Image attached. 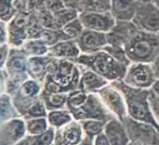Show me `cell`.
I'll return each instance as SVG.
<instances>
[{"mask_svg":"<svg viewBox=\"0 0 159 145\" xmlns=\"http://www.w3.org/2000/svg\"><path fill=\"white\" fill-rule=\"evenodd\" d=\"M81 66L75 61L53 58L48 74L42 83V91L47 93H69L79 89Z\"/></svg>","mask_w":159,"mask_h":145,"instance_id":"1","label":"cell"},{"mask_svg":"<svg viewBox=\"0 0 159 145\" xmlns=\"http://www.w3.org/2000/svg\"><path fill=\"white\" fill-rule=\"evenodd\" d=\"M123 95L131 118L150 124L159 131V124L153 118L149 104L150 89H139L127 85L123 80L111 83Z\"/></svg>","mask_w":159,"mask_h":145,"instance_id":"2","label":"cell"},{"mask_svg":"<svg viewBox=\"0 0 159 145\" xmlns=\"http://www.w3.org/2000/svg\"><path fill=\"white\" fill-rule=\"evenodd\" d=\"M76 63L93 70L110 83L124 80L127 70L125 65L118 62L104 50L90 54L81 53Z\"/></svg>","mask_w":159,"mask_h":145,"instance_id":"3","label":"cell"},{"mask_svg":"<svg viewBox=\"0 0 159 145\" xmlns=\"http://www.w3.org/2000/svg\"><path fill=\"white\" fill-rule=\"evenodd\" d=\"M131 63L152 64L159 57V33L138 31L125 46Z\"/></svg>","mask_w":159,"mask_h":145,"instance_id":"4","label":"cell"},{"mask_svg":"<svg viewBox=\"0 0 159 145\" xmlns=\"http://www.w3.org/2000/svg\"><path fill=\"white\" fill-rule=\"evenodd\" d=\"M122 123L131 142L143 145H159V131L153 125L127 116Z\"/></svg>","mask_w":159,"mask_h":145,"instance_id":"5","label":"cell"},{"mask_svg":"<svg viewBox=\"0 0 159 145\" xmlns=\"http://www.w3.org/2000/svg\"><path fill=\"white\" fill-rule=\"evenodd\" d=\"M127 85L139 89H151L156 81L151 64L131 63L123 80Z\"/></svg>","mask_w":159,"mask_h":145,"instance_id":"6","label":"cell"},{"mask_svg":"<svg viewBox=\"0 0 159 145\" xmlns=\"http://www.w3.org/2000/svg\"><path fill=\"white\" fill-rule=\"evenodd\" d=\"M132 22L139 31L159 33V9L152 2L139 3Z\"/></svg>","mask_w":159,"mask_h":145,"instance_id":"7","label":"cell"},{"mask_svg":"<svg viewBox=\"0 0 159 145\" xmlns=\"http://www.w3.org/2000/svg\"><path fill=\"white\" fill-rule=\"evenodd\" d=\"M70 113L77 120L96 119L105 123L109 119L106 107L101 101L98 93L88 94L87 99L84 104L79 109L70 111Z\"/></svg>","mask_w":159,"mask_h":145,"instance_id":"8","label":"cell"},{"mask_svg":"<svg viewBox=\"0 0 159 145\" xmlns=\"http://www.w3.org/2000/svg\"><path fill=\"white\" fill-rule=\"evenodd\" d=\"M29 22V12L18 11L14 18L7 24L8 39L7 43L11 48H21L28 39L27 25Z\"/></svg>","mask_w":159,"mask_h":145,"instance_id":"9","label":"cell"},{"mask_svg":"<svg viewBox=\"0 0 159 145\" xmlns=\"http://www.w3.org/2000/svg\"><path fill=\"white\" fill-rule=\"evenodd\" d=\"M84 28L101 33H108L115 25L116 20L110 11L82 12L79 14Z\"/></svg>","mask_w":159,"mask_h":145,"instance_id":"10","label":"cell"},{"mask_svg":"<svg viewBox=\"0 0 159 145\" xmlns=\"http://www.w3.org/2000/svg\"><path fill=\"white\" fill-rule=\"evenodd\" d=\"M97 93L105 107L109 108L111 111H113L121 120V122L126 117L125 104V101L122 93L114 85L110 83L106 86L98 90Z\"/></svg>","mask_w":159,"mask_h":145,"instance_id":"11","label":"cell"},{"mask_svg":"<svg viewBox=\"0 0 159 145\" xmlns=\"http://www.w3.org/2000/svg\"><path fill=\"white\" fill-rule=\"evenodd\" d=\"M75 40L81 51V53L84 54H90L102 51L108 45L106 33L97 32L89 29H84L81 35Z\"/></svg>","mask_w":159,"mask_h":145,"instance_id":"12","label":"cell"},{"mask_svg":"<svg viewBox=\"0 0 159 145\" xmlns=\"http://www.w3.org/2000/svg\"><path fill=\"white\" fill-rule=\"evenodd\" d=\"M139 31L132 21H116L113 27L106 34L109 45L124 47Z\"/></svg>","mask_w":159,"mask_h":145,"instance_id":"13","label":"cell"},{"mask_svg":"<svg viewBox=\"0 0 159 145\" xmlns=\"http://www.w3.org/2000/svg\"><path fill=\"white\" fill-rule=\"evenodd\" d=\"M25 133L24 121L13 119L0 126V145H13Z\"/></svg>","mask_w":159,"mask_h":145,"instance_id":"14","label":"cell"},{"mask_svg":"<svg viewBox=\"0 0 159 145\" xmlns=\"http://www.w3.org/2000/svg\"><path fill=\"white\" fill-rule=\"evenodd\" d=\"M81 69H82V73L79 83L80 90H82L87 94L97 93L98 90H100L108 84H110V82H108L105 78L97 74L96 72H94L89 68L81 66Z\"/></svg>","mask_w":159,"mask_h":145,"instance_id":"15","label":"cell"},{"mask_svg":"<svg viewBox=\"0 0 159 145\" xmlns=\"http://www.w3.org/2000/svg\"><path fill=\"white\" fill-rule=\"evenodd\" d=\"M28 56L22 51L21 48H11L8 61L5 66V70L8 76L23 75L27 72Z\"/></svg>","mask_w":159,"mask_h":145,"instance_id":"16","label":"cell"},{"mask_svg":"<svg viewBox=\"0 0 159 145\" xmlns=\"http://www.w3.org/2000/svg\"><path fill=\"white\" fill-rule=\"evenodd\" d=\"M48 54L56 59H67L76 62L77 58L81 55V51L75 39H68L51 46Z\"/></svg>","mask_w":159,"mask_h":145,"instance_id":"17","label":"cell"},{"mask_svg":"<svg viewBox=\"0 0 159 145\" xmlns=\"http://www.w3.org/2000/svg\"><path fill=\"white\" fill-rule=\"evenodd\" d=\"M139 3L137 0H111L110 12L116 21H132Z\"/></svg>","mask_w":159,"mask_h":145,"instance_id":"18","label":"cell"},{"mask_svg":"<svg viewBox=\"0 0 159 145\" xmlns=\"http://www.w3.org/2000/svg\"><path fill=\"white\" fill-rule=\"evenodd\" d=\"M52 60L53 57L49 54L44 56L28 57L27 72L30 78L42 84L48 74V68Z\"/></svg>","mask_w":159,"mask_h":145,"instance_id":"19","label":"cell"},{"mask_svg":"<svg viewBox=\"0 0 159 145\" xmlns=\"http://www.w3.org/2000/svg\"><path fill=\"white\" fill-rule=\"evenodd\" d=\"M82 138V127L76 122H69L59 129L55 136V145H78Z\"/></svg>","mask_w":159,"mask_h":145,"instance_id":"20","label":"cell"},{"mask_svg":"<svg viewBox=\"0 0 159 145\" xmlns=\"http://www.w3.org/2000/svg\"><path fill=\"white\" fill-rule=\"evenodd\" d=\"M104 129L111 145H128L129 138L123 123L111 119L106 124Z\"/></svg>","mask_w":159,"mask_h":145,"instance_id":"21","label":"cell"},{"mask_svg":"<svg viewBox=\"0 0 159 145\" xmlns=\"http://www.w3.org/2000/svg\"><path fill=\"white\" fill-rule=\"evenodd\" d=\"M49 46L41 39H28L22 45V51L28 56H44L49 53Z\"/></svg>","mask_w":159,"mask_h":145,"instance_id":"22","label":"cell"},{"mask_svg":"<svg viewBox=\"0 0 159 145\" xmlns=\"http://www.w3.org/2000/svg\"><path fill=\"white\" fill-rule=\"evenodd\" d=\"M40 98L44 102V105L49 110L60 109L65 106L67 99L66 93H47L42 91Z\"/></svg>","mask_w":159,"mask_h":145,"instance_id":"23","label":"cell"},{"mask_svg":"<svg viewBox=\"0 0 159 145\" xmlns=\"http://www.w3.org/2000/svg\"><path fill=\"white\" fill-rule=\"evenodd\" d=\"M11 97L7 93H4L0 96V124L5 123L7 120L16 116L14 113Z\"/></svg>","mask_w":159,"mask_h":145,"instance_id":"24","label":"cell"},{"mask_svg":"<svg viewBox=\"0 0 159 145\" xmlns=\"http://www.w3.org/2000/svg\"><path fill=\"white\" fill-rule=\"evenodd\" d=\"M79 14H80V12L78 11L72 10V9H67V8H64L61 11H57L56 13L53 14L56 28L62 29L66 24H68L72 20L79 17Z\"/></svg>","mask_w":159,"mask_h":145,"instance_id":"25","label":"cell"},{"mask_svg":"<svg viewBox=\"0 0 159 145\" xmlns=\"http://www.w3.org/2000/svg\"><path fill=\"white\" fill-rule=\"evenodd\" d=\"M40 39L49 46H52L60 41L68 40L69 38L63 32L62 29H46L42 31Z\"/></svg>","mask_w":159,"mask_h":145,"instance_id":"26","label":"cell"},{"mask_svg":"<svg viewBox=\"0 0 159 145\" xmlns=\"http://www.w3.org/2000/svg\"><path fill=\"white\" fill-rule=\"evenodd\" d=\"M87 97H88L87 93L80 90V89L71 91L67 94L66 107L68 108V110L70 111H75L84 104V102L87 99Z\"/></svg>","mask_w":159,"mask_h":145,"instance_id":"27","label":"cell"},{"mask_svg":"<svg viewBox=\"0 0 159 145\" xmlns=\"http://www.w3.org/2000/svg\"><path fill=\"white\" fill-rule=\"evenodd\" d=\"M17 12L14 0H0V21L8 24L14 18Z\"/></svg>","mask_w":159,"mask_h":145,"instance_id":"28","label":"cell"},{"mask_svg":"<svg viewBox=\"0 0 159 145\" xmlns=\"http://www.w3.org/2000/svg\"><path fill=\"white\" fill-rule=\"evenodd\" d=\"M84 25L79 17L72 20L71 22L66 24L62 28L63 32L69 38V39H76L80 35H81V33L84 31Z\"/></svg>","mask_w":159,"mask_h":145,"instance_id":"29","label":"cell"},{"mask_svg":"<svg viewBox=\"0 0 159 145\" xmlns=\"http://www.w3.org/2000/svg\"><path fill=\"white\" fill-rule=\"evenodd\" d=\"M103 50L105 52H107L109 54H111L118 62L125 65L126 66H128L131 64L130 60L128 59V57L126 55V52H125V50L124 47H121V46H113V45H109L108 44Z\"/></svg>","mask_w":159,"mask_h":145,"instance_id":"30","label":"cell"},{"mask_svg":"<svg viewBox=\"0 0 159 145\" xmlns=\"http://www.w3.org/2000/svg\"><path fill=\"white\" fill-rule=\"evenodd\" d=\"M49 122L52 125L60 127L66 124H68L71 122V116L70 114L66 111H52L49 114Z\"/></svg>","mask_w":159,"mask_h":145,"instance_id":"31","label":"cell"},{"mask_svg":"<svg viewBox=\"0 0 159 145\" xmlns=\"http://www.w3.org/2000/svg\"><path fill=\"white\" fill-rule=\"evenodd\" d=\"M46 115L45 111V105L42 99L39 97L38 100H36L26 111L25 113V116L30 120V118H39V117H44Z\"/></svg>","mask_w":159,"mask_h":145,"instance_id":"32","label":"cell"},{"mask_svg":"<svg viewBox=\"0 0 159 145\" xmlns=\"http://www.w3.org/2000/svg\"><path fill=\"white\" fill-rule=\"evenodd\" d=\"M47 122L44 118H34L27 122V130L30 134L39 135L46 131Z\"/></svg>","mask_w":159,"mask_h":145,"instance_id":"33","label":"cell"},{"mask_svg":"<svg viewBox=\"0 0 159 145\" xmlns=\"http://www.w3.org/2000/svg\"><path fill=\"white\" fill-rule=\"evenodd\" d=\"M104 124H105L104 122H100V121L88 120L83 122V127L85 133L87 134V136L94 137L101 133V131L103 130Z\"/></svg>","mask_w":159,"mask_h":145,"instance_id":"34","label":"cell"},{"mask_svg":"<svg viewBox=\"0 0 159 145\" xmlns=\"http://www.w3.org/2000/svg\"><path fill=\"white\" fill-rule=\"evenodd\" d=\"M44 7L52 14L65 8L62 0H44Z\"/></svg>","mask_w":159,"mask_h":145,"instance_id":"35","label":"cell"},{"mask_svg":"<svg viewBox=\"0 0 159 145\" xmlns=\"http://www.w3.org/2000/svg\"><path fill=\"white\" fill-rule=\"evenodd\" d=\"M149 104L152 111V114L156 118H159V96L153 93L151 89L149 95Z\"/></svg>","mask_w":159,"mask_h":145,"instance_id":"36","label":"cell"},{"mask_svg":"<svg viewBox=\"0 0 159 145\" xmlns=\"http://www.w3.org/2000/svg\"><path fill=\"white\" fill-rule=\"evenodd\" d=\"M11 46L8 43H4L0 45V68H5L6 63L8 61V57L11 51Z\"/></svg>","mask_w":159,"mask_h":145,"instance_id":"37","label":"cell"},{"mask_svg":"<svg viewBox=\"0 0 159 145\" xmlns=\"http://www.w3.org/2000/svg\"><path fill=\"white\" fill-rule=\"evenodd\" d=\"M7 79L8 74L5 70V68H0V96L6 93V87H7Z\"/></svg>","mask_w":159,"mask_h":145,"instance_id":"38","label":"cell"},{"mask_svg":"<svg viewBox=\"0 0 159 145\" xmlns=\"http://www.w3.org/2000/svg\"><path fill=\"white\" fill-rule=\"evenodd\" d=\"M62 2L65 8L76 10L80 12V8H81L82 0H62Z\"/></svg>","mask_w":159,"mask_h":145,"instance_id":"39","label":"cell"},{"mask_svg":"<svg viewBox=\"0 0 159 145\" xmlns=\"http://www.w3.org/2000/svg\"><path fill=\"white\" fill-rule=\"evenodd\" d=\"M8 32H7V24L0 21V45L7 43Z\"/></svg>","mask_w":159,"mask_h":145,"instance_id":"40","label":"cell"},{"mask_svg":"<svg viewBox=\"0 0 159 145\" xmlns=\"http://www.w3.org/2000/svg\"><path fill=\"white\" fill-rule=\"evenodd\" d=\"M95 145H111V143H110L107 136L102 134V133H100L99 135H98V137L96 138Z\"/></svg>","mask_w":159,"mask_h":145,"instance_id":"41","label":"cell"},{"mask_svg":"<svg viewBox=\"0 0 159 145\" xmlns=\"http://www.w3.org/2000/svg\"><path fill=\"white\" fill-rule=\"evenodd\" d=\"M151 66H152V68L153 71V74L155 76V79L159 80V57L153 63H152Z\"/></svg>","mask_w":159,"mask_h":145,"instance_id":"42","label":"cell"},{"mask_svg":"<svg viewBox=\"0 0 159 145\" xmlns=\"http://www.w3.org/2000/svg\"><path fill=\"white\" fill-rule=\"evenodd\" d=\"M95 1H97V2H98V4H100L103 8H105L107 11H110L111 0H95Z\"/></svg>","mask_w":159,"mask_h":145,"instance_id":"43","label":"cell"},{"mask_svg":"<svg viewBox=\"0 0 159 145\" xmlns=\"http://www.w3.org/2000/svg\"><path fill=\"white\" fill-rule=\"evenodd\" d=\"M151 90H152L153 93H155L156 95L159 96V80H156V81L154 82V84H153L152 86L151 87Z\"/></svg>","mask_w":159,"mask_h":145,"instance_id":"44","label":"cell"},{"mask_svg":"<svg viewBox=\"0 0 159 145\" xmlns=\"http://www.w3.org/2000/svg\"><path fill=\"white\" fill-rule=\"evenodd\" d=\"M92 138L90 136H87L84 140H82L78 145H92Z\"/></svg>","mask_w":159,"mask_h":145,"instance_id":"45","label":"cell"},{"mask_svg":"<svg viewBox=\"0 0 159 145\" xmlns=\"http://www.w3.org/2000/svg\"><path fill=\"white\" fill-rule=\"evenodd\" d=\"M158 9H159V0H152V1Z\"/></svg>","mask_w":159,"mask_h":145,"instance_id":"46","label":"cell"},{"mask_svg":"<svg viewBox=\"0 0 159 145\" xmlns=\"http://www.w3.org/2000/svg\"><path fill=\"white\" fill-rule=\"evenodd\" d=\"M139 3H143V2H152V0H137Z\"/></svg>","mask_w":159,"mask_h":145,"instance_id":"47","label":"cell"},{"mask_svg":"<svg viewBox=\"0 0 159 145\" xmlns=\"http://www.w3.org/2000/svg\"><path fill=\"white\" fill-rule=\"evenodd\" d=\"M128 145H143V144L137 143V142H130V143H128Z\"/></svg>","mask_w":159,"mask_h":145,"instance_id":"48","label":"cell"}]
</instances>
